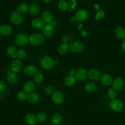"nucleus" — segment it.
<instances>
[{
  "mask_svg": "<svg viewBox=\"0 0 125 125\" xmlns=\"http://www.w3.org/2000/svg\"><path fill=\"white\" fill-rule=\"evenodd\" d=\"M1 24H0V26H1Z\"/></svg>",
  "mask_w": 125,
  "mask_h": 125,
  "instance_id": "nucleus-50",
  "label": "nucleus"
},
{
  "mask_svg": "<svg viewBox=\"0 0 125 125\" xmlns=\"http://www.w3.org/2000/svg\"><path fill=\"white\" fill-rule=\"evenodd\" d=\"M37 120L40 122H42L44 121L46 119V114L44 112H40L36 117Z\"/></svg>",
  "mask_w": 125,
  "mask_h": 125,
  "instance_id": "nucleus-35",
  "label": "nucleus"
},
{
  "mask_svg": "<svg viewBox=\"0 0 125 125\" xmlns=\"http://www.w3.org/2000/svg\"><path fill=\"white\" fill-rule=\"evenodd\" d=\"M12 32L11 27L7 24L1 25L0 27V34L2 35L7 36L10 35Z\"/></svg>",
  "mask_w": 125,
  "mask_h": 125,
  "instance_id": "nucleus-16",
  "label": "nucleus"
},
{
  "mask_svg": "<svg viewBox=\"0 0 125 125\" xmlns=\"http://www.w3.org/2000/svg\"><path fill=\"white\" fill-rule=\"evenodd\" d=\"M31 25L34 29L40 30L43 28L44 26V22L40 18H36L32 21Z\"/></svg>",
  "mask_w": 125,
  "mask_h": 125,
  "instance_id": "nucleus-9",
  "label": "nucleus"
},
{
  "mask_svg": "<svg viewBox=\"0 0 125 125\" xmlns=\"http://www.w3.org/2000/svg\"><path fill=\"white\" fill-rule=\"evenodd\" d=\"M76 71L75 70V69H71L69 71L70 75H71V76H74L76 74Z\"/></svg>",
  "mask_w": 125,
  "mask_h": 125,
  "instance_id": "nucleus-42",
  "label": "nucleus"
},
{
  "mask_svg": "<svg viewBox=\"0 0 125 125\" xmlns=\"http://www.w3.org/2000/svg\"><path fill=\"white\" fill-rule=\"evenodd\" d=\"M102 83L106 85L110 84L112 82V79L111 76L108 74H105L102 76L101 79Z\"/></svg>",
  "mask_w": 125,
  "mask_h": 125,
  "instance_id": "nucleus-25",
  "label": "nucleus"
},
{
  "mask_svg": "<svg viewBox=\"0 0 125 125\" xmlns=\"http://www.w3.org/2000/svg\"><path fill=\"white\" fill-rule=\"evenodd\" d=\"M41 66L45 69H51L55 64V61L51 56H45L43 57L40 61Z\"/></svg>",
  "mask_w": 125,
  "mask_h": 125,
  "instance_id": "nucleus-2",
  "label": "nucleus"
},
{
  "mask_svg": "<svg viewBox=\"0 0 125 125\" xmlns=\"http://www.w3.org/2000/svg\"><path fill=\"white\" fill-rule=\"evenodd\" d=\"M42 32L44 35L47 37H51L54 33V27L52 26L50 24H46L44 25L42 28Z\"/></svg>",
  "mask_w": 125,
  "mask_h": 125,
  "instance_id": "nucleus-12",
  "label": "nucleus"
},
{
  "mask_svg": "<svg viewBox=\"0 0 125 125\" xmlns=\"http://www.w3.org/2000/svg\"><path fill=\"white\" fill-rule=\"evenodd\" d=\"M122 48L123 50L125 52V39L124 40L122 43Z\"/></svg>",
  "mask_w": 125,
  "mask_h": 125,
  "instance_id": "nucleus-43",
  "label": "nucleus"
},
{
  "mask_svg": "<svg viewBox=\"0 0 125 125\" xmlns=\"http://www.w3.org/2000/svg\"><path fill=\"white\" fill-rule=\"evenodd\" d=\"M107 95L108 97L110 99H114L116 96H117V92L116 91V90L114 89V88H110L109 89L108 92H107Z\"/></svg>",
  "mask_w": 125,
  "mask_h": 125,
  "instance_id": "nucleus-34",
  "label": "nucleus"
},
{
  "mask_svg": "<svg viewBox=\"0 0 125 125\" xmlns=\"http://www.w3.org/2000/svg\"><path fill=\"white\" fill-rule=\"evenodd\" d=\"M51 125H54V124H51Z\"/></svg>",
  "mask_w": 125,
  "mask_h": 125,
  "instance_id": "nucleus-49",
  "label": "nucleus"
},
{
  "mask_svg": "<svg viewBox=\"0 0 125 125\" xmlns=\"http://www.w3.org/2000/svg\"></svg>",
  "mask_w": 125,
  "mask_h": 125,
  "instance_id": "nucleus-51",
  "label": "nucleus"
},
{
  "mask_svg": "<svg viewBox=\"0 0 125 125\" xmlns=\"http://www.w3.org/2000/svg\"><path fill=\"white\" fill-rule=\"evenodd\" d=\"M28 41V37L26 34L24 33H21L17 35L14 39L15 43L19 46L25 45Z\"/></svg>",
  "mask_w": 125,
  "mask_h": 125,
  "instance_id": "nucleus-3",
  "label": "nucleus"
},
{
  "mask_svg": "<svg viewBox=\"0 0 125 125\" xmlns=\"http://www.w3.org/2000/svg\"><path fill=\"white\" fill-rule=\"evenodd\" d=\"M93 8H94V9L95 10H99V9H100V7L99 5H98V4H95L94 5Z\"/></svg>",
  "mask_w": 125,
  "mask_h": 125,
  "instance_id": "nucleus-44",
  "label": "nucleus"
},
{
  "mask_svg": "<svg viewBox=\"0 0 125 125\" xmlns=\"http://www.w3.org/2000/svg\"><path fill=\"white\" fill-rule=\"evenodd\" d=\"M75 81V78L74 76L68 75L64 79V83L68 86H71L74 85Z\"/></svg>",
  "mask_w": 125,
  "mask_h": 125,
  "instance_id": "nucleus-27",
  "label": "nucleus"
},
{
  "mask_svg": "<svg viewBox=\"0 0 125 125\" xmlns=\"http://www.w3.org/2000/svg\"><path fill=\"white\" fill-rule=\"evenodd\" d=\"M34 0V1H38L39 0Z\"/></svg>",
  "mask_w": 125,
  "mask_h": 125,
  "instance_id": "nucleus-48",
  "label": "nucleus"
},
{
  "mask_svg": "<svg viewBox=\"0 0 125 125\" xmlns=\"http://www.w3.org/2000/svg\"><path fill=\"white\" fill-rule=\"evenodd\" d=\"M6 53L13 59H15L17 57L16 48L13 45H10L7 47L6 49Z\"/></svg>",
  "mask_w": 125,
  "mask_h": 125,
  "instance_id": "nucleus-22",
  "label": "nucleus"
},
{
  "mask_svg": "<svg viewBox=\"0 0 125 125\" xmlns=\"http://www.w3.org/2000/svg\"><path fill=\"white\" fill-rule=\"evenodd\" d=\"M77 79L79 81L84 80L87 76V72L85 69L83 68H80L77 71L75 74Z\"/></svg>",
  "mask_w": 125,
  "mask_h": 125,
  "instance_id": "nucleus-11",
  "label": "nucleus"
},
{
  "mask_svg": "<svg viewBox=\"0 0 125 125\" xmlns=\"http://www.w3.org/2000/svg\"><path fill=\"white\" fill-rule=\"evenodd\" d=\"M10 18L11 21L17 25L21 24L23 21V19L21 13L18 11L13 12L10 15Z\"/></svg>",
  "mask_w": 125,
  "mask_h": 125,
  "instance_id": "nucleus-5",
  "label": "nucleus"
},
{
  "mask_svg": "<svg viewBox=\"0 0 125 125\" xmlns=\"http://www.w3.org/2000/svg\"><path fill=\"white\" fill-rule=\"evenodd\" d=\"M110 108L116 111H119L122 109L123 107V104L122 102L119 99H113L110 103Z\"/></svg>",
  "mask_w": 125,
  "mask_h": 125,
  "instance_id": "nucleus-6",
  "label": "nucleus"
},
{
  "mask_svg": "<svg viewBox=\"0 0 125 125\" xmlns=\"http://www.w3.org/2000/svg\"><path fill=\"white\" fill-rule=\"evenodd\" d=\"M115 34L118 38L123 39L125 37V30L122 27H118L116 29Z\"/></svg>",
  "mask_w": 125,
  "mask_h": 125,
  "instance_id": "nucleus-30",
  "label": "nucleus"
},
{
  "mask_svg": "<svg viewBox=\"0 0 125 125\" xmlns=\"http://www.w3.org/2000/svg\"><path fill=\"white\" fill-rule=\"evenodd\" d=\"M69 49L70 46L67 43H62L59 46L58 49V51L61 54H64L66 53Z\"/></svg>",
  "mask_w": 125,
  "mask_h": 125,
  "instance_id": "nucleus-24",
  "label": "nucleus"
},
{
  "mask_svg": "<svg viewBox=\"0 0 125 125\" xmlns=\"http://www.w3.org/2000/svg\"><path fill=\"white\" fill-rule=\"evenodd\" d=\"M37 118L34 115L29 113L25 117V122L30 125H33L36 124L37 122Z\"/></svg>",
  "mask_w": 125,
  "mask_h": 125,
  "instance_id": "nucleus-18",
  "label": "nucleus"
},
{
  "mask_svg": "<svg viewBox=\"0 0 125 125\" xmlns=\"http://www.w3.org/2000/svg\"></svg>",
  "mask_w": 125,
  "mask_h": 125,
  "instance_id": "nucleus-52",
  "label": "nucleus"
},
{
  "mask_svg": "<svg viewBox=\"0 0 125 125\" xmlns=\"http://www.w3.org/2000/svg\"><path fill=\"white\" fill-rule=\"evenodd\" d=\"M101 76L100 71L97 69H92L88 72V76L91 80H96L98 79Z\"/></svg>",
  "mask_w": 125,
  "mask_h": 125,
  "instance_id": "nucleus-20",
  "label": "nucleus"
},
{
  "mask_svg": "<svg viewBox=\"0 0 125 125\" xmlns=\"http://www.w3.org/2000/svg\"><path fill=\"white\" fill-rule=\"evenodd\" d=\"M70 50L74 53H79L81 52L84 48L83 44L78 41L72 42L69 45Z\"/></svg>",
  "mask_w": 125,
  "mask_h": 125,
  "instance_id": "nucleus-4",
  "label": "nucleus"
},
{
  "mask_svg": "<svg viewBox=\"0 0 125 125\" xmlns=\"http://www.w3.org/2000/svg\"><path fill=\"white\" fill-rule=\"evenodd\" d=\"M26 51L23 49H20L17 51V56L19 59H24L26 57Z\"/></svg>",
  "mask_w": 125,
  "mask_h": 125,
  "instance_id": "nucleus-32",
  "label": "nucleus"
},
{
  "mask_svg": "<svg viewBox=\"0 0 125 125\" xmlns=\"http://www.w3.org/2000/svg\"><path fill=\"white\" fill-rule=\"evenodd\" d=\"M34 81L37 83H41L43 80V76L42 74L39 71H37L34 74Z\"/></svg>",
  "mask_w": 125,
  "mask_h": 125,
  "instance_id": "nucleus-31",
  "label": "nucleus"
},
{
  "mask_svg": "<svg viewBox=\"0 0 125 125\" xmlns=\"http://www.w3.org/2000/svg\"><path fill=\"white\" fill-rule=\"evenodd\" d=\"M68 41V37L66 36H64L62 37V43H67V42Z\"/></svg>",
  "mask_w": 125,
  "mask_h": 125,
  "instance_id": "nucleus-41",
  "label": "nucleus"
},
{
  "mask_svg": "<svg viewBox=\"0 0 125 125\" xmlns=\"http://www.w3.org/2000/svg\"><path fill=\"white\" fill-rule=\"evenodd\" d=\"M28 41L30 44L34 46H39L44 43L45 38L41 34L34 33L28 37Z\"/></svg>",
  "mask_w": 125,
  "mask_h": 125,
  "instance_id": "nucleus-1",
  "label": "nucleus"
},
{
  "mask_svg": "<svg viewBox=\"0 0 125 125\" xmlns=\"http://www.w3.org/2000/svg\"><path fill=\"white\" fill-rule=\"evenodd\" d=\"M35 88V85L33 82H26L23 86V89L26 93H32Z\"/></svg>",
  "mask_w": 125,
  "mask_h": 125,
  "instance_id": "nucleus-17",
  "label": "nucleus"
},
{
  "mask_svg": "<svg viewBox=\"0 0 125 125\" xmlns=\"http://www.w3.org/2000/svg\"><path fill=\"white\" fill-rule=\"evenodd\" d=\"M104 16V12L103 10L99 11L95 16V19L97 20H100L102 19Z\"/></svg>",
  "mask_w": 125,
  "mask_h": 125,
  "instance_id": "nucleus-38",
  "label": "nucleus"
},
{
  "mask_svg": "<svg viewBox=\"0 0 125 125\" xmlns=\"http://www.w3.org/2000/svg\"><path fill=\"white\" fill-rule=\"evenodd\" d=\"M27 100L31 103H36L39 100V96L36 93H31L28 95Z\"/></svg>",
  "mask_w": 125,
  "mask_h": 125,
  "instance_id": "nucleus-28",
  "label": "nucleus"
},
{
  "mask_svg": "<svg viewBox=\"0 0 125 125\" xmlns=\"http://www.w3.org/2000/svg\"><path fill=\"white\" fill-rule=\"evenodd\" d=\"M45 3H48L51 1V0H42Z\"/></svg>",
  "mask_w": 125,
  "mask_h": 125,
  "instance_id": "nucleus-47",
  "label": "nucleus"
},
{
  "mask_svg": "<svg viewBox=\"0 0 125 125\" xmlns=\"http://www.w3.org/2000/svg\"><path fill=\"white\" fill-rule=\"evenodd\" d=\"M52 99L55 104H60L63 102L64 98L63 94L61 92L56 91L52 93Z\"/></svg>",
  "mask_w": 125,
  "mask_h": 125,
  "instance_id": "nucleus-7",
  "label": "nucleus"
},
{
  "mask_svg": "<svg viewBox=\"0 0 125 125\" xmlns=\"http://www.w3.org/2000/svg\"><path fill=\"white\" fill-rule=\"evenodd\" d=\"M29 13L33 16H36L39 13L40 7L38 4L36 3L32 4L29 7Z\"/></svg>",
  "mask_w": 125,
  "mask_h": 125,
  "instance_id": "nucleus-19",
  "label": "nucleus"
},
{
  "mask_svg": "<svg viewBox=\"0 0 125 125\" xmlns=\"http://www.w3.org/2000/svg\"><path fill=\"white\" fill-rule=\"evenodd\" d=\"M42 20L44 23L50 24L53 21V16L50 11H46L42 15Z\"/></svg>",
  "mask_w": 125,
  "mask_h": 125,
  "instance_id": "nucleus-13",
  "label": "nucleus"
},
{
  "mask_svg": "<svg viewBox=\"0 0 125 125\" xmlns=\"http://www.w3.org/2000/svg\"><path fill=\"white\" fill-rule=\"evenodd\" d=\"M68 3L65 0H61L58 3V8L62 11H65L68 8Z\"/></svg>",
  "mask_w": 125,
  "mask_h": 125,
  "instance_id": "nucleus-29",
  "label": "nucleus"
},
{
  "mask_svg": "<svg viewBox=\"0 0 125 125\" xmlns=\"http://www.w3.org/2000/svg\"><path fill=\"white\" fill-rule=\"evenodd\" d=\"M17 9V11L19 12L20 13L25 14L29 11V7L26 3H22L18 6Z\"/></svg>",
  "mask_w": 125,
  "mask_h": 125,
  "instance_id": "nucleus-21",
  "label": "nucleus"
},
{
  "mask_svg": "<svg viewBox=\"0 0 125 125\" xmlns=\"http://www.w3.org/2000/svg\"><path fill=\"white\" fill-rule=\"evenodd\" d=\"M95 85L92 83H88L85 86V89L88 92H92L95 89Z\"/></svg>",
  "mask_w": 125,
  "mask_h": 125,
  "instance_id": "nucleus-36",
  "label": "nucleus"
},
{
  "mask_svg": "<svg viewBox=\"0 0 125 125\" xmlns=\"http://www.w3.org/2000/svg\"><path fill=\"white\" fill-rule=\"evenodd\" d=\"M52 26H53V27H54V26H56V25H57V23H56V21H53L50 23Z\"/></svg>",
  "mask_w": 125,
  "mask_h": 125,
  "instance_id": "nucleus-45",
  "label": "nucleus"
},
{
  "mask_svg": "<svg viewBox=\"0 0 125 125\" xmlns=\"http://www.w3.org/2000/svg\"><path fill=\"white\" fill-rule=\"evenodd\" d=\"M7 80L9 83H15L17 80V76L15 73L9 72L7 75Z\"/></svg>",
  "mask_w": 125,
  "mask_h": 125,
  "instance_id": "nucleus-23",
  "label": "nucleus"
},
{
  "mask_svg": "<svg viewBox=\"0 0 125 125\" xmlns=\"http://www.w3.org/2000/svg\"><path fill=\"white\" fill-rule=\"evenodd\" d=\"M62 120V117L61 115L59 114H56L54 115L51 119V122L52 124H54L55 125H57L60 124Z\"/></svg>",
  "mask_w": 125,
  "mask_h": 125,
  "instance_id": "nucleus-26",
  "label": "nucleus"
},
{
  "mask_svg": "<svg viewBox=\"0 0 125 125\" xmlns=\"http://www.w3.org/2000/svg\"><path fill=\"white\" fill-rule=\"evenodd\" d=\"M21 69V62L19 60H14L11 65V69L12 72L14 73L19 72Z\"/></svg>",
  "mask_w": 125,
  "mask_h": 125,
  "instance_id": "nucleus-10",
  "label": "nucleus"
},
{
  "mask_svg": "<svg viewBox=\"0 0 125 125\" xmlns=\"http://www.w3.org/2000/svg\"><path fill=\"white\" fill-rule=\"evenodd\" d=\"M124 85V80L120 77L116 78L113 81L112 86L115 90H119L122 88Z\"/></svg>",
  "mask_w": 125,
  "mask_h": 125,
  "instance_id": "nucleus-14",
  "label": "nucleus"
},
{
  "mask_svg": "<svg viewBox=\"0 0 125 125\" xmlns=\"http://www.w3.org/2000/svg\"><path fill=\"white\" fill-rule=\"evenodd\" d=\"M69 11L71 12L72 10H75V6L77 4V1L76 0H69Z\"/></svg>",
  "mask_w": 125,
  "mask_h": 125,
  "instance_id": "nucleus-37",
  "label": "nucleus"
},
{
  "mask_svg": "<svg viewBox=\"0 0 125 125\" xmlns=\"http://www.w3.org/2000/svg\"><path fill=\"white\" fill-rule=\"evenodd\" d=\"M6 90V85L4 82L0 80V92H3Z\"/></svg>",
  "mask_w": 125,
  "mask_h": 125,
  "instance_id": "nucleus-39",
  "label": "nucleus"
},
{
  "mask_svg": "<svg viewBox=\"0 0 125 125\" xmlns=\"http://www.w3.org/2000/svg\"><path fill=\"white\" fill-rule=\"evenodd\" d=\"M37 72V68L34 65H29L26 66L24 69V73L26 75L31 76L35 74Z\"/></svg>",
  "mask_w": 125,
  "mask_h": 125,
  "instance_id": "nucleus-15",
  "label": "nucleus"
},
{
  "mask_svg": "<svg viewBox=\"0 0 125 125\" xmlns=\"http://www.w3.org/2000/svg\"><path fill=\"white\" fill-rule=\"evenodd\" d=\"M27 96L28 95L26 94V93L22 91L19 92L17 95L18 99L21 101H24L27 99Z\"/></svg>",
  "mask_w": 125,
  "mask_h": 125,
  "instance_id": "nucleus-33",
  "label": "nucleus"
},
{
  "mask_svg": "<svg viewBox=\"0 0 125 125\" xmlns=\"http://www.w3.org/2000/svg\"><path fill=\"white\" fill-rule=\"evenodd\" d=\"M44 91L47 94H51L53 92V88L51 86H46L44 88Z\"/></svg>",
  "mask_w": 125,
  "mask_h": 125,
  "instance_id": "nucleus-40",
  "label": "nucleus"
},
{
  "mask_svg": "<svg viewBox=\"0 0 125 125\" xmlns=\"http://www.w3.org/2000/svg\"><path fill=\"white\" fill-rule=\"evenodd\" d=\"M88 16L87 12L86 10L82 9L77 12L75 15V19L78 21H83L85 20Z\"/></svg>",
  "mask_w": 125,
  "mask_h": 125,
  "instance_id": "nucleus-8",
  "label": "nucleus"
},
{
  "mask_svg": "<svg viewBox=\"0 0 125 125\" xmlns=\"http://www.w3.org/2000/svg\"><path fill=\"white\" fill-rule=\"evenodd\" d=\"M75 20H76L75 19V17H72L69 19V21L70 22H74Z\"/></svg>",
  "mask_w": 125,
  "mask_h": 125,
  "instance_id": "nucleus-46",
  "label": "nucleus"
}]
</instances>
